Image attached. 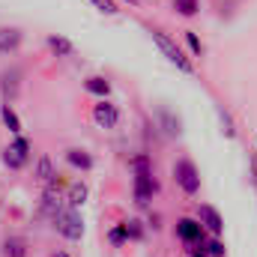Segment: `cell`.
Returning <instances> with one entry per match:
<instances>
[{"label": "cell", "instance_id": "cell-9", "mask_svg": "<svg viewBox=\"0 0 257 257\" xmlns=\"http://www.w3.org/2000/svg\"><path fill=\"white\" fill-rule=\"evenodd\" d=\"M66 162L75 168V171H93V156L87 153V150H78V147H72V150H66Z\"/></svg>", "mask_w": 257, "mask_h": 257}, {"label": "cell", "instance_id": "cell-25", "mask_svg": "<svg viewBox=\"0 0 257 257\" xmlns=\"http://www.w3.org/2000/svg\"><path fill=\"white\" fill-rule=\"evenodd\" d=\"M162 120H165V126H168L171 135H180V120H174V117H171V111H162Z\"/></svg>", "mask_w": 257, "mask_h": 257}, {"label": "cell", "instance_id": "cell-16", "mask_svg": "<svg viewBox=\"0 0 257 257\" xmlns=\"http://www.w3.org/2000/svg\"><path fill=\"white\" fill-rule=\"evenodd\" d=\"M45 42H48V48H51L57 57H72V54H75V45H72L66 36H48Z\"/></svg>", "mask_w": 257, "mask_h": 257}, {"label": "cell", "instance_id": "cell-1", "mask_svg": "<svg viewBox=\"0 0 257 257\" xmlns=\"http://www.w3.org/2000/svg\"><path fill=\"white\" fill-rule=\"evenodd\" d=\"M150 36H153V42L162 48V54L171 60V63L177 66V69H183V72H194V66H192V60L180 51V45L168 36V33H162V30H150Z\"/></svg>", "mask_w": 257, "mask_h": 257}, {"label": "cell", "instance_id": "cell-5", "mask_svg": "<svg viewBox=\"0 0 257 257\" xmlns=\"http://www.w3.org/2000/svg\"><path fill=\"white\" fill-rule=\"evenodd\" d=\"M27 162H30V141L18 135V138L3 150V165H6L9 171H21V168H27Z\"/></svg>", "mask_w": 257, "mask_h": 257}, {"label": "cell", "instance_id": "cell-24", "mask_svg": "<svg viewBox=\"0 0 257 257\" xmlns=\"http://www.w3.org/2000/svg\"><path fill=\"white\" fill-rule=\"evenodd\" d=\"M218 117H221V126H224V135H227V138H236V128H233V120H230V114L218 111Z\"/></svg>", "mask_w": 257, "mask_h": 257}, {"label": "cell", "instance_id": "cell-3", "mask_svg": "<svg viewBox=\"0 0 257 257\" xmlns=\"http://www.w3.org/2000/svg\"><path fill=\"white\" fill-rule=\"evenodd\" d=\"M54 227H57V233L63 239H69V242H78L84 236V218L78 215V209H69V206L54 218Z\"/></svg>", "mask_w": 257, "mask_h": 257}, {"label": "cell", "instance_id": "cell-2", "mask_svg": "<svg viewBox=\"0 0 257 257\" xmlns=\"http://www.w3.org/2000/svg\"><path fill=\"white\" fill-rule=\"evenodd\" d=\"M174 180H177V186L183 192L192 194V197L200 192V171H197V165H194L192 159H180L174 165Z\"/></svg>", "mask_w": 257, "mask_h": 257}, {"label": "cell", "instance_id": "cell-4", "mask_svg": "<svg viewBox=\"0 0 257 257\" xmlns=\"http://www.w3.org/2000/svg\"><path fill=\"white\" fill-rule=\"evenodd\" d=\"M203 233H206V230L200 227L197 218H180V221H177V239L186 242L189 251H200V248H203V242H206Z\"/></svg>", "mask_w": 257, "mask_h": 257}, {"label": "cell", "instance_id": "cell-20", "mask_svg": "<svg viewBox=\"0 0 257 257\" xmlns=\"http://www.w3.org/2000/svg\"><path fill=\"white\" fill-rule=\"evenodd\" d=\"M200 251H203L206 257H224V251H227V248H224V242H221V239L215 236V239L203 242V248H200Z\"/></svg>", "mask_w": 257, "mask_h": 257}, {"label": "cell", "instance_id": "cell-15", "mask_svg": "<svg viewBox=\"0 0 257 257\" xmlns=\"http://www.w3.org/2000/svg\"><path fill=\"white\" fill-rule=\"evenodd\" d=\"M0 120H3V126L9 128L15 138L21 135V120H18V114L12 111V105H9V102H6V105H0Z\"/></svg>", "mask_w": 257, "mask_h": 257}, {"label": "cell", "instance_id": "cell-8", "mask_svg": "<svg viewBox=\"0 0 257 257\" xmlns=\"http://www.w3.org/2000/svg\"><path fill=\"white\" fill-rule=\"evenodd\" d=\"M197 221H200V227L209 230L212 236H218V233L224 230V218H221V212H218L215 206H209V203H200V206H197Z\"/></svg>", "mask_w": 257, "mask_h": 257}, {"label": "cell", "instance_id": "cell-26", "mask_svg": "<svg viewBox=\"0 0 257 257\" xmlns=\"http://www.w3.org/2000/svg\"><path fill=\"white\" fill-rule=\"evenodd\" d=\"M251 171H254V183H257V159H251Z\"/></svg>", "mask_w": 257, "mask_h": 257}, {"label": "cell", "instance_id": "cell-10", "mask_svg": "<svg viewBox=\"0 0 257 257\" xmlns=\"http://www.w3.org/2000/svg\"><path fill=\"white\" fill-rule=\"evenodd\" d=\"M21 30L18 27H0V54H9L21 45Z\"/></svg>", "mask_w": 257, "mask_h": 257}, {"label": "cell", "instance_id": "cell-28", "mask_svg": "<svg viewBox=\"0 0 257 257\" xmlns=\"http://www.w3.org/2000/svg\"><path fill=\"white\" fill-rule=\"evenodd\" d=\"M189 254H192V257H206L203 251H189Z\"/></svg>", "mask_w": 257, "mask_h": 257}, {"label": "cell", "instance_id": "cell-18", "mask_svg": "<svg viewBox=\"0 0 257 257\" xmlns=\"http://www.w3.org/2000/svg\"><path fill=\"white\" fill-rule=\"evenodd\" d=\"M123 227H126V236H128V239H135V242H141V239L147 236V230H144V221H141V218H128V221H123Z\"/></svg>", "mask_w": 257, "mask_h": 257}, {"label": "cell", "instance_id": "cell-12", "mask_svg": "<svg viewBox=\"0 0 257 257\" xmlns=\"http://www.w3.org/2000/svg\"><path fill=\"white\" fill-rule=\"evenodd\" d=\"M87 194H90V189H87V183H72L69 186V194H66V203H69V209H78L84 200H87Z\"/></svg>", "mask_w": 257, "mask_h": 257}, {"label": "cell", "instance_id": "cell-6", "mask_svg": "<svg viewBox=\"0 0 257 257\" xmlns=\"http://www.w3.org/2000/svg\"><path fill=\"white\" fill-rule=\"evenodd\" d=\"M156 192H159V180H156L153 174H135L132 197H135V203H138V206H150Z\"/></svg>", "mask_w": 257, "mask_h": 257}, {"label": "cell", "instance_id": "cell-27", "mask_svg": "<svg viewBox=\"0 0 257 257\" xmlns=\"http://www.w3.org/2000/svg\"><path fill=\"white\" fill-rule=\"evenodd\" d=\"M51 257H72V254H69V251H54Z\"/></svg>", "mask_w": 257, "mask_h": 257}, {"label": "cell", "instance_id": "cell-11", "mask_svg": "<svg viewBox=\"0 0 257 257\" xmlns=\"http://www.w3.org/2000/svg\"><path fill=\"white\" fill-rule=\"evenodd\" d=\"M84 90H87V93H93V96L108 99V93H111V81H108V78H102V75H90V78L84 81Z\"/></svg>", "mask_w": 257, "mask_h": 257}, {"label": "cell", "instance_id": "cell-14", "mask_svg": "<svg viewBox=\"0 0 257 257\" xmlns=\"http://www.w3.org/2000/svg\"><path fill=\"white\" fill-rule=\"evenodd\" d=\"M3 257H27V239H21V236L3 239Z\"/></svg>", "mask_w": 257, "mask_h": 257}, {"label": "cell", "instance_id": "cell-13", "mask_svg": "<svg viewBox=\"0 0 257 257\" xmlns=\"http://www.w3.org/2000/svg\"><path fill=\"white\" fill-rule=\"evenodd\" d=\"M54 177H57V171H54V162H51V156H39V162H36V180L48 186Z\"/></svg>", "mask_w": 257, "mask_h": 257}, {"label": "cell", "instance_id": "cell-22", "mask_svg": "<svg viewBox=\"0 0 257 257\" xmlns=\"http://www.w3.org/2000/svg\"><path fill=\"white\" fill-rule=\"evenodd\" d=\"M108 239H111V245H123V242H128V236H126V227L123 224H117L111 233H108Z\"/></svg>", "mask_w": 257, "mask_h": 257}, {"label": "cell", "instance_id": "cell-21", "mask_svg": "<svg viewBox=\"0 0 257 257\" xmlns=\"http://www.w3.org/2000/svg\"><path fill=\"white\" fill-rule=\"evenodd\" d=\"M99 12H105V15H117L120 12V6H117V0H90Z\"/></svg>", "mask_w": 257, "mask_h": 257}, {"label": "cell", "instance_id": "cell-19", "mask_svg": "<svg viewBox=\"0 0 257 257\" xmlns=\"http://www.w3.org/2000/svg\"><path fill=\"white\" fill-rule=\"evenodd\" d=\"M174 9L183 15V18H194L200 12V0H174Z\"/></svg>", "mask_w": 257, "mask_h": 257}, {"label": "cell", "instance_id": "cell-7", "mask_svg": "<svg viewBox=\"0 0 257 257\" xmlns=\"http://www.w3.org/2000/svg\"><path fill=\"white\" fill-rule=\"evenodd\" d=\"M93 123L99 128H117V123H120V108L114 102H108V99L96 102L93 105Z\"/></svg>", "mask_w": 257, "mask_h": 257}, {"label": "cell", "instance_id": "cell-23", "mask_svg": "<svg viewBox=\"0 0 257 257\" xmlns=\"http://www.w3.org/2000/svg\"><path fill=\"white\" fill-rule=\"evenodd\" d=\"M186 42H189V48H192V54H194V57H200V54H203V45H200L197 33H192V30H186Z\"/></svg>", "mask_w": 257, "mask_h": 257}, {"label": "cell", "instance_id": "cell-17", "mask_svg": "<svg viewBox=\"0 0 257 257\" xmlns=\"http://www.w3.org/2000/svg\"><path fill=\"white\" fill-rule=\"evenodd\" d=\"M128 171L132 174H153V159L147 153H138V156L128 159Z\"/></svg>", "mask_w": 257, "mask_h": 257}]
</instances>
